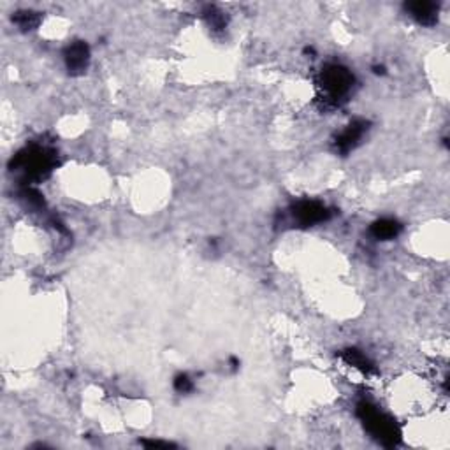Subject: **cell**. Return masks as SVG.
Listing matches in <instances>:
<instances>
[{
    "label": "cell",
    "instance_id": "6da1fadb",
    "mask_svg": "<svg viewBox=\"0 0 450 450\" xmlns=\"http://www.w3.org/2000/svg\"><path fill=\"white\" fill-rule=\"evenodd\" d=\"M318 85H320L322 93H324L322 99H325V102L331 104V106H338V102L352 90L354 76H352V72L347 67L338 65V63H329L322 69Z\"/></svg>",
    "mask_w": 450,
    "mask_h": 450
},
{
    "label": "cell",
    "instance_id": "7a4b0ae2",
    "mask_svg": "<svg viewBox=\"0 0 450 450\" xmlns=\"http://www.w3.org/2000/svg\"><path fill=\"white\" fill-rule=\"evenodd\" d=\"M359 417L364 422L366 429L371 433L382 445L385 447H394L398 445V442L401 440V433H399L398 426L394 424V421L389 417H385L384 414H380L375 406L368 405V403H361L359 405Z\"/></svg>",
    "mask_w": 450,
    "mask_h": 450
},
{
    "label": "cell",
    "instance_id": "3957f363",
    "mask_svg": "<svg viewBox=\"0 0 450 450\" xmlns=\"http://www.w3.org/2000/svg\"><path fill=\"white\" fill-rule=\"evenodd\" d=\"M55 155L53 150L42 146L26 148L25 152L18 153L15 167L23 171L26 178H45L55 166Z\"/></svg>",
    "mask_w": 450,
    "mask_h": 450
},
{
    "label": "cell",
    "instance_id": "277c9868",
    "mask_svg": "<svg viewBox=\"0 0 450 450\" xmlns=\"http://www.w3.org/2000/svg\"><path fill=\"white\" fill-rule=\"evenodd\" d=\"M292 215L301 225H315L327 220L329 211L324 204L317 203V201H301L294 206Z\"/></svg>",
    "mask_w": 450,
    "mask_h": 450
},
{
    "label": "cell",
    "instance_id": "5b68a950",
    "mask_svg": "<svg viewBox=\"0 0 450 450\" xmlns=\"http://www.w3.org/2000/svg\"><path fill=\"white\" fill-rule=\"evenodd\" d=\"M65 65L70 74H83L90 62V49L83 41H76L65 49Z\"/></svg>",
    "mask_w": 450,
    "mask_h": 450
},
{
    "label": "cell",
    "instance_id": "8992f818",
    "mask_svg": "<svg viewBox=\"0 0 450 450\" xmlns=\"http://www.w3.org/2000/svg\"><path fill=\"white\" fill-rule=\"evenodd\" d=\"M366 130H368V123L364 120L352 122L340 136L336 137V150L340 153H348L350 150H354L359 144V141H361V137L364 136Z\"/></svg>",
    "mask_w": 450,
    "mask_h": 450
},
{
    "label": "cell",
    "instance_id": "52a82bcc",
    "mask_svg": "<svg viewBox=\"0 0 450 450\" xmlns=\"http://www.w3.org/2000/svg\"><path fill=\"white\" fill-rule=\"evenodd\" d=\"M406 9L415 20H417L421 25L431 26L436 23V6L433 2H412V4H406Z\"/></svg>",
    "mask_w": 450,
    "mask_h": 450
},
{
    "label": "cell",
    "instance_id": "ba28073f",
    "mask_svg": "<svg viewBox=\"0 0 450 450\" xmlns=\"http://www.w3.org/2000/svg\"><path fill=\"white\" fill-rule=\"evenodd\" d=\"M399 231H401V225L396 220H392V218H382V220L375 222V224L371 225V234L377 238V240L382 241L394 240L399 234Z\"/></svg>",
    "mask_w": 450,
    "mask_h": 450
},
{
    "label": "cell",
    "instance_id": "9c48e42d",
    "mask_svg": "<svg viewBox=\"0 0 450 450\" xmlns=\"http://www.w3.org/2000/svg\"><path fill=\"white\" fill-rule=\"evenodd\" d=\"M343 359L348 362V364H352L354 368L362 369V371H371V369H373L371 362H369L368 359H366V355L361 354L359 350L343 352Z\"/></svg>",
    "mask_w": 450,
    "mask_h": 450
},
{
    "label": "cell",
    "instance_id": "30bf717a",
    "mask_svg": "<svg viewBox=\"0 0 450 450\" xmlns=\"http://www.w3.org/2000/svg\"><path fill=\"white\" fill-rule=\"evenodd\" d=\"M15 22L18 23L20 29L30 30V29H33L37 23H39V18H37V15H33V13H18L15 18Z\"/></svg>",
    "mask_w": 450,
    "mask_h": 450
},
{
    "label": "cell",
    "instance_id": "8fae6325",
    "mask_svg": "<svg viewBox=\"0 0 450 450\" xmlns=\"http://www.w3.org/2000/svg\"><path fill=\"white\" fill-rule=\"evenodd\" d=\"M174 389H176L178 392H181V394H187V392L192 391L194 384L187 375H178L176 380H174Z\"/></svg>",
    "mask_w": 450,
    "mask_h": 450
},
{
    "label": "cell",
    "instance_id": "7c38bea8",
    "mask_svg": "<svg viewBox=\"0 0 450 450\" xmlns=\"http://www.w3.org/2000/svg\"><path fill=\"white\" fill-rule=\"evenodd\" d=\"M144 447H150V449H157V447H164V449H167V447H173L171 443L167 442H155V440H143Z\"/></svg>",
    "mask_w": 450,
    "mask_h": 450
}]
</instances>
